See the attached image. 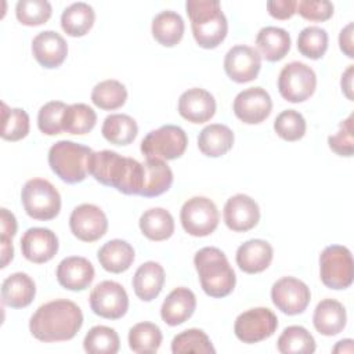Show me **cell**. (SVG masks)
Instances as JSON below:
<instances>
[{"instance_id":"obj_14","label":"cell","mask_w":354,"mask_h":354,"mask_svg":"<svg viewBox=\"0 0 354 354\" xmlns=\"http://www.w3.org/2000/svg\"><path fill=\"white\" fill-rule=\"evenodd\" d=\"M69 228L77 239L83 242H95L106 234L108 218L98 206L82 203L72 210Z\"/></svg>"},{"instance_id":"obj_11","label":"cell","mask_w":354,"mask_h":354,"mask_svg":"<svg viewBox=\"0 0 354 354\" xmlns=\"http://www.w3.org/2000/svg\"><path fill=\"white\" fill-rule=\"evenodd\" d=\"M278 328L277 315L266 307H256L239 314L234 324L235 336L246 343L253 344L268 339Z\"/></svg>"},{"instance_id":"obj_5","label":"cell","mask_w":354,"mask_h":354,"mask_svg":"<svg viewBox=\"0 0 354 354\" xmlns=\"http://www.w3.org/2000/svg\"><path fill=\"white\" fill-rule=\"evenodd\" d=\"M93 149L68 140L55 142L48 151V165L64 183H82L88 174V160Z\"/></svg>"},{"instance_id":"obj_33","label":"cell","mask_w":354,"mask_h":354,"mask_svg":"<svg viewBox=\"0 0 354 354\" xmlns=\"http://www.w3.org/2000/svg\"><path fill=\"white\" fill-rule=\"evenodd\" d=\"M95 21V12L87 3L77 1L68 6L61 15L62 30L72 37H82L88 33Z\"/></svg>"},{"instance_id":"obj_7","label":"cell","mask_w":354,"mask_h":354,"mask_svg":"<svg viewBox=\"0 0 354 354\" xmlns=\"http://www.w3.org/2000/svg\"><path fill=\"white\" fill-rule=\"evenodd\" d=\"M319 275L322 283L329 289L348 288L354 277L351 252L342 245L326 246L319 256Z\"/></svg>"},{"instance_id":"obj_20","label":"cell","mask_w":354,"mask_h":354,"mask_svg":"<svg viewBox=\"0 0 354 354\" xmlns=\"http://www.w3.org/2000/svg\"><path fill=\"white\" fill-rule=\"evenodd\" d=\"M32 54L43 68L54 69L65 61L68 55V44L55 30H44L35 36L32 41Z\"/></svg>"},{"instance_id":"obj_44","label":"cell","mask_w":354,"mask_h":354,"mask_svg":"<svg viewBox=\"0 0 354 354\" xmlns=\"http://www.w3.org/2000/svg\"><path fill=\"white\" fill-rule=\"evenodd\" d=\"M306 120L295 109L282 111L274 120V130L285 141H297L306 134Z\"/></svg>"},{"instance_id":"obj_16","label":"cell","mask_w":354,"mask_h":354,"mask_svg":"<svg viewBox=\"0 0 354 354\" xmlns=\"http://www.w3.org/2000/svg\"><path fill=\"white\" fill-rule=\"evenodd\" d=\"M235 116L246 124L266 120L272 109V100L263 87H250L241 91L232 104Z\"/></svg>"},{"instance_id":"obj_39","label":"cell","mask_w":354,"mask_h":354,"mask_svg":"<svg viewBox=\"0 0 354 354\" xmlns=\"http://www.w3.org/2000/svg\"><path fill=\"white\" fill-rule=\"evenodd\" d=\"M97 123V113L86 104L77 102L68 105L64 113L62 129L69 134H87Z\"/></svg>"},{"instance_id":"obj_8","label":"cell","mask_w":354,"mask_h":354,"mask_svg":"<svg viewBox=\"0 0 354 354\" xmlns=\"http://www.w3.org/2000/svg\"><path fill=\"white\" fill-rule=\"evenodd\" d=\"M187 145V134L180 126L165 124L149 131L142 138L140 149L145 158L174 160L184 155Z\"/></svg>"},{"instance_id":"obj_31","label":"cell","mask_w":354,"mask_h":354,"mask_svg":"<svg viewBox=\"0 0 354 354\" xmlns=\"http://www.w3.org/2000/svg\"><path fill=\"white\" fill-rule=\"evenodd\" d=\"M184 29L185 25L181 15L170 10L156 14L151 26L153 39L165 47H174L178 44L184 36Z\"/></svg>"},{"instance_id":"obj_23","label":"cell","mask_w":354,"mask_h":354,"mask_svg":"<svg viewBox=\"0 0 354 354\" xmlns=\"http://www.w3.org/2000/svg\"><path fill=\"white\" fill-rule=\"evenodd\" d=\"M272 246L263 239H250L236 249V264L246 274H257L268 268L272 261Z\"/></svg>"},{"instance_id":"obj_29","label":"cell","mask_w":354,"mask_h":354,"mask_svg":"<svg viewBox=\"0 0 354 354\" xmlns=\"http://www.w3.org/2000/svg\"><path fill=\"white\" fill-rule=\"evenodd\" d=\"M144 166V185L141 196L153 198L165 194L173 184V171L162 159L147 158Z\"/></svg>"},{"instance_id":"obj_49","label":"cell","mask_w":354,"mask_h":354,"mask_svg":"<svg viewBox=\"0 0 354 354\" xmlns=\"http://www.w3.org/2000/svg\"><path fill=\"white\" fill-rule=\"evenodd\" d=\"M0 228H1L3 238L12 239V236L17 232L15 216L11 212H8L6 207L0 209Z\"/></svg>"},{"instance_id":"obj_22","label":"cell","mask_w":354,"mask_h":354,"mask_svg":"<svg viewBox=\"0 0 354 354\" xmlns=\"http://www.w3.org/2000/svg\"><path fill=\"white\" fill-rule=\"evenodd\" d=\"M196 308V297L188 288H176L163 300L160 317L169 326L184 324Z\"/></svg>"},{"instance_id":"obj_15","label":"cell","mask_w":354,"mask_h":354,"mask_svg":"<svg viewBox=\"0 0 354 354\" xmlns=\"http://www.w3.org/2000/svg\"><path fill=\"white\" fill-rule=\"evenodd\" d=\"M261 68V55L250 46L231 47L224 57V71L236 83H248L257 77Z\"/></svg>"},{"instance_id":"obj_34","label":"cell","mask_w":354,"mask_h":354,"mask_svg":"<svg viewBox=\"0 0 354 354\" xmlns=\"http://www.w3.org/2000/svg\"><path fill=\"white\" fill-rule=\"evenodd\" d=\"M101 133L104 138L113 145H129L138 133L136 120L126 113L108 115L102 123Z\"/></svg>"},{"instance_id":"obj_52","label":"cell","mask_w":354,"mask_h":354,"mask_svg":"<svg viewBox=\"0 0 354 354\" xmlns=\"http://www.w3.org/2000/svg\"><path fill=\"white\" fill-rule=\"evenodd\" d=\"M353 72H354V65H348V68L342 75V82H340L342 90L348 100H353Z\"/></svg>"},{"instance_id":"obj_45","label":"cell","mask_w":354,"mask_h":354,"mask_svg":"<svg viewBox=\"0 0 354 354\" xmlns=\"http://www.w3.org/2000/svg\"><path fill=\"white\" fill-rule=\"evenodd\" d=\"M68 105L62 101H50L44 104L37 113L39 130L46 136H57L64 131L62 122Z\"/></svg>"},{"instance_id":"obj_21","label":"cell","mask_w":354,"mask_h":354,"mask_svg":"<svg viewBox=\"0 0 354 354\" xmlns=\"http://www.w3.org/2000/svg\"><path fill=\"white\" fill-rule=\"evenodd\" d=\"M57 281L68 290H84L94 279V267L80 256H69L61 260L57 267Z\"/></svg>"},{"instance_id":"obj_2","label":"cell","mask_w":354,"mask_h":354,"mask_svg":"<svg viewBox=\"0 0 354 354\" xmlns=\"http://www.w3.org/2000/svg\"><path fill=\"white\" fill-rule=\"evenodd\" d=\"M88 174L102 185L116 188L124 195H140L144 185L142 163L109 149L91 153Z\"/></svg>"},{"instance_id":"obj_26","label":"cell","mask_w":354,"mask_h":354,"mask_svg":"<svg viewBox=\"0 0 354 354\" xmlns=\"http://www.w3.org/2000/svg\"><path fill=\"white\" fill-rule=\"evenodd\" d=\"M165 283V270L156 261L141 264L133 277L134 293L142 301H151L160 293Z\"/></svg>"},{"instance_id":"obj_50","label":"cell","mask_w":354,"mask_h":354,"mask_svg":"<svg viewBox=\"0 0 354 354\" xmlns=\"http://www.w3.org/2000/svg\"><path fill=\"white\" fill-rule=\"evenodd\" d=\"M353 30H354V24L348 22L339 35V46L340 50L348 57L353 58L354 57V44H353Z\"/></svg>"},{"instance_id":"obj_38","label":"cell","mask_w":354,"mask_h":354,"mask_svg":"<svg viewBox=\"0 0 354 354\" xmlns=\"http://www.w3.org/2000/svg\"><path fill=\"white\" fill-rule=\"evenodd\" d=\"M83 347L84 351L90 354H116L120 347V340L115 329L97 325L84 336Z\"/></svg>"},{"instance_id":"obj_17","label":"cell","mask_w":354,"mask_h":354,"mask_svg":"<svg viewBox=\"0 0 354 354\" xmlns=\"http://www.w3.org/2000/svg\"><path fill=\"white\" fill-rule=\"evenodd\" d=\"M225 225L235 232H246L257 225L260 209L254 199L245 194L231 196L224 205Z\"/></svg>"},{"instance_id":"obj_30","label":"cell","mask_w":354,"mask_h":354,"mask_svg":"<svg viewBox=\"0 0 354 354\" xmlns=\"http://www.w3.org/2000/svg\"><path fill=\"white\" fill-rule=\"evenodd\" d=\"M256 44L259 54L270 61L277 62L282 59L290 50V36L289 33L277 26L261 28L256 36Z\"/></svg>"},{"instance_id":"obj_3","label":"cell","mask_w":354,"mask_h":354,"mask_svg":"<svg viewBox=\"0 0 354 354\" xmlns=\"http://www.w3.org/2000/svg\"><path fill=\"white\" fill-rule=\"evenodd\" d=\"M185 10L199 47L210 50L221 44L228 32V22L218 0H187Z\"/></svg>"},{"instance_id":"obj_40","label":"cell","mask_w":354,"mask_h":354,"mask_svg":"<svg viewBox=\"0 0 354 354\" xmlns=\"http://www.w3.org/2000/svg\"><path fill=\"white\" fill-rule=\"evenodd\" d=\"M171 353L173 354H187V353H198V354H214L216 348L213 347L207 335L196 328L187 329L171 340Z\"/></svg>"},{"instance_id":"obj_24","label":"cell","mask_w":354,"mask_h":354,"mask_svg":"<svg viewBox=\"0 0 354 354\" xmlns=\"http://www.w3.org/2000/svg\"><path fill=\"white\" fill-rule=\"evenodd\" d=\"M346 308L340 301L335 299L321 300L314 310V328L324 336H335L340 333L346 326Z\"/></svg>"},{"instance_id":"obj_4","label":"cell","mask_w":354,"mask_h":354,"mask_svg":"<svg viewBox=\"0 0 354 354\" xmlns=\"http://www.w3.org/2000/svg\"><path fill=\"white\" fill-rule=\"evenodd\" d=\"M194 264L203 292L214 299L228 296L236 283V277L227 256L217 248L206 246L195 253Z\"/></svg>"},{"instance_id":"obj_43","label":"cell","mask_w":354,"mask_h":354,"mask_svg":"<svg viewBox=\"0 0 354 354\" xmlns=\"http://www.w3.org/2000/svg\"><path fill=\"white\" fill-rule=\"evenodd\" d=\"M53 14L51 4L46 0H19L15 6L17 19L26 26L46 24Z\"/></svg>"},{"instance_id":"obj_37","label":"cell","mask_w":354,"mask_h":354,"mask_svg":"<svg viewBox=\"0 0 354 354\" xmlns=\"http://www.w3.org/2000/svg\"><path fill=\"white\" fill-rule=\"evenodd\" d=\"M127 90L119 80L108 79L97 83L91 91V101L104 111H113L124 105Z\"/></svg>"},{"instance_id":"obj_28","label":"cell","mask_w":354,"mask_h":354,"mask_svg":"<svg viewBox=\"0 0 354 354\" xmlns=\"http://www.w3.org/2000/svg\"><path fill=\"white\" fill-rule=\"evenodd\" d=\"M234 145L232 130L221 123H212L202 129L198 136L199 151L209 158L225 155Z\"/></svg>"},{"instance_id":"obj_46","label":"cell","mask_w":354,"mask_h":354,"mask_svg":"<svg viewBox=\"0 0 354 354\" xmlns=\"http://www.w3.org/2000/svg\"><path fill=\"white\" fill-rule=\"evenodd\" d=\"M329 148L339 156H353L354 140H353V115L342 120L339 130L328 137Z\"/></svg>"},{"instance_id":"obj_18","label":"cell","mask_w":354,"mask_h":354,"mask_svg":"<svg viewBox=\"0 0 354 354\" xmlns=\"http://www.w3.org/2000/svg\"><path fill=\"white\" fill-rule=\"evenodd\" d=\"M21 250L26 260L43 264L50 261L58 252V238L48 230L33 227L25 231L21 238Z\"/></svg>"},{"instance_id":"obj_13","label":"cell","mask_w":354,"mask_h":354,"mask_svg":"<svg viewBox=\"0 0 354 354\" xmlns=\"http://www.w3.org/2000/svg\"><path fill=\"white\" fill-rule=\"evenodd\" d=\"M271 300L283 314L297 315L307 308L311 293L303 281L293 277H283L272 285Z\"/></svg>"},{"instance_id":"obj_27","label":"cell","mask_w":354,"mask_h":354,"mask_svg":"<svg viewBox=\"0 0 354 354\" xmlns=\"http://www.w3.org/2000/svg\"><path fill=\"white\" fill-rule=\"evenodd\" d=\"M97 256L102 268L113 274L127 271L136 257L133 246L123 239L108 241L100 248Z\"/></svg>"},{"instance_id":"obj_10","label":"cell","mask_w":354,"mask_h":354,"mask_svg":"<svg viewBox=\"0 0 354 354\" xmlns=\"http://www.w3.org/2000/svg\"><path fill=\"white\" fill-rule=\"evenodd\" d=\"M181 225L192 236H207L218 225V210L214 202L205 196H194L184 202L180 212Z\"/></svg>"},{"instance_id":"obj_42","label":"cell","mask_w":354,"mask_h":354,"mask_svg":"<svg viewBox=\"0 0 354 354\" xmlns=\"http://www.w3.org/2000/svg\"><path fill=\"white\" fill-rule=\"evenodd\" d=\"M328 33L319 26L304 28L297 37V50L310 59H319L328 50Z\"/></svg>"},{"instance_id":"obj_25","label":"cell","mask_w":354,"mask_h":354,"mask_svg":"<svg viewBox=\"0 0 354 354\" xmlns=\"http://www.w3.org/2000/svg\"><path fill=\"white\" fill-rule=\"evenodd\" d=\"M36 295L33 279L25 272H14L8 275L1 285L3 303L11 308L28 307Z\"/></svg>"},{"instance_id":"obj_6","label":"cell","mask_w":354,"mask_h":354,"mask_svg":"<svg viewBox=\"0 0 354 354\" xmlns=\"http://www.w3.org/2000/svg\"><path fill=\"white\" fill-rule=\"evenodd\" d=\"M26 214L35 220H53L61 210V196L57 188L44 178H30L21 191Z\"/></svg>"},{"instance_id":"obj_41","label":"cell","mask_w":354,"mask_h":354,"mask_svg":"<svg viewBox=\"0 0 354 354\" xmlns=\"http://www.w3.org/2000/svg\"><path fill=\"white\" fill-rule=\"evenodd\" d=\"M1 138L7 141H19L29 133V116L21 108H8L1 104Z\"/></svg>"},{"instance_id":"obj_47","label":"cell","mask_w":354,"mask_h":354,"mask_svg":"<svg viewBox=\"0 0 354 354\" xmlns=\"http://www.w3.org/2000/svg\"><path fill=\"white\" fill-rule=\"evenodd\" d=\"M296 12L304 19L322 22L333 15V4L328 0H300L297 1Z\"/></svg>"},{"instance_id":"obj_12","label":"cell","mask_w":354,"mask_h":354,"mask_svg":"<svg viewBox=\"0 0 354 354\" xmlns=\"http://www.w3.org/2000/svg\"><path fill=\"white\" fill-rule=\"evenodd\" d=\"M90 307L95 315L106 319H119L129 310V296L120 283L102 281L90 293Z\"/></svg>"},{"instance_id":"obj_53","label":"cell","mask_w":354,"mask_h":354,"mask_svg":"<svg viewBox=\"0 0 354 354\" xmlns=\"http://www.w3.org/2000/svg\"><path fill=\"white\" fill-rule=\"evenodd\" d=\"M333 353H353V340L344 339L337 342V344L332 348Z\"/></svg>"},{"instance_id":"obj_48","label":"cell","mask_w":354,"mask_h":354,"mask_svg":"<svg viewBox=\"0 0 354 354\" xmlns=\"http://www.w3.org/2000/svg\"><path fill=\"white\" fill-rule=\"evenodd\" d=\"M296 0H270L267 1L268 14L277 19H289L296 12Z\"/></svg>"},{"instance_id":"obj_9","label":"cell","mask_w":354,"mask_h":354,"mask_svg":"<svg viewBox=\"0 0 354 354\" xmlns=\"http://www.w3.org/2000/svg\"><path fill=\"white\" fill-rule=\"evenodd\" d=\"M317 87L315 72L304 62L293 61L286 64L278 76V91L289 102L308 100Z\"/></svg>"},{"instance_id":"obj_51","label":"cell","mask_w":354,"mask_h":354,"mask_svg":"<svg viewBox=\"0 0 354 354\" xmlns=\"http://www.w3.org/2000/svg\"><path fill=\"white\" fill-rule=\"evenodd\" d=\"M0 246H1V268L7 267L8 263L14 257V246L12 239L10 238H0Z\"/></svg>"},{"instance_id":"obj_32","label":"cell","mask_w":354,"mask_h":354,"mask_svg":"<svg viewBox=\"0 0 354 354\" xmlns=\"http://www.w3.org/2000/svg\"><path fill=\"white\" fill-rule=\"evenodd\" d=\"M138 225L142 235L155 242L166 241L174 232L173 216L163 207H152L145 210L140 217Z\"/></svg>"},{"instance_id":"obj_36","label":"cell","mask_w":354,"mask_h":354,"mask_svg":"<svg viewBox=\"0 0 354 354\" xmlns=\"http://www.w3.org/2000/svg\"><path fill=\"white\" fill-rule=\"evenodd\" d=\"M277 347L282 354H311L315 351V340L306 328L292 325L283 329Z\"/></svg>"},{"instance_id":"obj_19","label":"cell","mask_w":354,"mask_h":354,"mask_svg":"<svg viewBox=\"0 0 354 354\" xmlns=\"http://www.w3.org/2000/svg\"><path fill=\"white\" fill-rule=\"evenodd\" d=\"M178 113L191 123H205L216 113V100L203 88H188L178 98Z\"/></svg>"},{"instance_id":"obj_35","label":"cell","mask_w":354,"mask_h":354,"mask_svg":"<svg viewBox=\"0 0 354 354\" xmlns=\"http://www.w3.org/2000/svg\"><path fill=\"white\" fill-rule=\"evenodd\" d=\"M162 332L152 322H138L129 330V347L138 354L156 353L162 344Z\"/></svg>"},{"instance_id":"obj_1","label":"cell","mask_w":354,"mask_h":354,"mask_svg":"<svg viewBox=\"0 0 354 354\" xmlns=\"http://www.w3.org/2000/svg\"><path fill=\"white\" fill-rule=\"evenodd\" d=\"M83 325L80 307L66 299L41 304L29 321V330L40 342H66L76 336Z\"/></svg>"}]
</instances>
